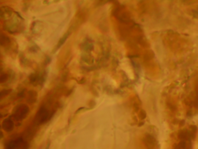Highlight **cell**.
Instances as JSON below:
<instances>
[{
  "mask_svg": "<svg viewBox=\"0 0 198 149\" xmlns=\"http://www.w3.org/2000/svg\"><path fill=\"white\" fill-rule=\"evenodd\" d=\"M196 127L190 126L178 131L173 136L171 149H192Z\"/></svg>",
  "mask_w": 198,
  "mask_h": 149,
  "instance_id": "6da1fadb",
  "label": "cell"
},
{
  "mask_svg": "<svg viewBox=\"0 0 198 149\" xmlns=\"http://www.w3.org/2000/svg\"><path fill=\"white\" fill-rule=\"evenodd\" d=\"M4 29L11 33H19L24 28L22 17L17 12L4 20Z\"/></svg>",
  "mask_w": 198,
  "mask_h": 149,
  "instance_id": "7a4b0ae2",
  "label": "cell"
},
{
  "mask_svg": "<svg viewBox=\"0 0 198 149\" xmlns=\"http://www.w3.org/2000/svg\"><path fill=\"white\" fill-rule=\"evenodd\" d=\"M185 103L190 111L198 113V84L191 94L188 96Z\"/></svg>",
  "mask_w": 198,
  "mask_h": 149,
  "instance_id": "3957f363",
  "label": "cell"
},
{
  "mask_svg": "<svg viewBox=\"0 0 198 149\" xmlns=\"http://www.w3.org/2000/svg\"><path fill=\"white\" fill-rule=\"evenodd\" d=\"M29 145L21 137L10 140L6 142L5 149H28Z\"/></svg>",
  "mask_w": 198,
  "mask_h": 149,
  "instance_id": "277c9868",
  "label": "cell"
},
{
  "mask_svg": "<svg viewBox=\"0 0 198 149\" xmlns=\"http://www.w3.org/2000/svg\"><path fill=\"white\" fill-rule=\"evenodd\" d=\"M29 111V108L25 105L21 104L16 106L13 111V116L17 120H21L25 118Z\"/></svg>",
  "mask_w": 198,
  "mask_h": 149,
  "instance_id": "5b68a950",
  "label": "cell"
},
{
  "mask_svg": "<svg viewBox=\"0 0 198 149\" xmlns=\"http://www.w3.org/2000/svg\"><path fill=\"white\" fill-rule=\"evenodd\" d=\"M49 113L44 107H41L38 111L35 117L36 122L38 124L44 123L49 119Z\"/></svg>",
  "mask_w": 198,
  "mask_h": 149,
  "instance_id": "8992f818",
  "label": "cell"
},
{
  "mask_svg": "<svg viewBox=\"0 0 198 149\" xmlns=\"http://www.w3.org/2000/svg\"><path fill=\"white\" fill-rule=\"evenodd\" d=\"M143 141L146 149H158V146L157 141L156 139L151 135H146Z\"/></svg>",
  "mask_w": 198,
  "mask_h": 149,
  "instance_id": "52a82bcc",
  "label": "cell"
},
{
  "mask_svg": "<svg viewBox=\"0 0 198 149\" xmlns=\"http://www.w3.org/2000/svg\"><path fill=\"white\" fill-rule=\"evenodd\" d=\"M45 73L40 74L37 73H33L30 75L29 80L31 84L36 86L38 83L43 82L45 80Z\"/></svg>",
  "mask_w": 198,
  "mask_h": 149,
  "instance_id": "ba28073f",
  "label": "cell"
},
{
  "mask_svg": "<svg viewBox=\"0 0 198 149\" xmlns=\"http://www.w3.org/2000/svg\"><path fill=\"white\" fill-rule=\"evenodd\" d=\"M14 124L13 121L9 118L6 119L2 124V127L5 131L10 132L13 130Z\"/></svg>",
  "mask_w": 198,
  "mask_h": 149,
  "instance_id": "9c48e42d",
  "label": "cell"
},
{
  "mask_svg": "<svg viewBox=\"0 0 198 149\" xmlns=\"http://www.w3.org/2000/svg\"><path fill=\"white\" fill-rule=\"evenodd\" d=\"M38 94L35 91H30L27 92V101L30 104H33L36 102L37 100Z\"/></svg>",
  "mask_w": 198,
  "mask_h": 149,
  "instance_id": "30bf717a",
  "label": "cell"
},
{
  "mask_svg": "<svg viewBox=\"0 0 198 149\" xmlns=\"http://www.w3.org/2000/svg\"><path fill=\"white\" fill-rule=\"evenodd\" d=\"M11 39L6 35L2 34L1 37V45L2 47L9 48L11 46Z\"/></svg>",
  "mask_w": 198,
  "mask_h": 149,
  "instance_id": "8fae6325",
  "label": "cell"
},
{
  "mask_svg": "<svg viewBox=\"0 0 198 149\" xmlns=\"http://www.w3.org/2000/svg\"><path fill=\"white\" fill-rule=\"evenodd\" d=\"M71 31H69L68 32H67V33H66L64 35L62 38L60 39L58 43L57 44V46H56V49H58L60 47H61L64 43L65 41L67 40V39L69 37V36L70 33H71Z\"/></svg>",
  "mask_w": 198,
  "mask_h": 149,
  "instance_id": "7c38bea8",
  "label": "cell"
},
{
  "mask_svg": "<svg viewBox=\"0 0 198 149\" xmlns=\"http://www.w3.org/2000/svg\"><path fill=\"white\" fill-rule=\"evenodd\" d=\"M9 76L7 73H4L1 74L0 77V82L1 84L5 83L8 80Z\"/></svg>",
  "mask_w": 198,
  "mask_h": 149,
  "instance_id": "4fadbf2b",
  "label": "cell"
},
{
  "mask_svg": "<svg viewBox=\"0 0 198 149\" xmlns=\"http://www.w3.org/2000/svg\"><path fill=\"white\" fill-rule=\"evenodd\" d=\"M12 91V90L10 89H4L2 90V91H1V93H0V97H1V98H2V97H6V96H7V95H8Z\"/></svg>",
  "mask_w": 198,
  "mask_h": 149,
  "instance_id": "5bb4252c",
  "label": "cell"
},
{
  "mask_svg": "<svg viewBox=\"0 0 198 149\" xmlns=\"http://www.w3.org/2000/svg\"><path fill=\"white\" fill-rule=\"evenodd\" d=\"M68 75L69 72L68 70H65L64 71V72L63 73L62 76H61V78H62L63 82H65L67 81V78H68Z\"/></svg>",
  "mask_w": 198,
  "mask_h": 149,
  "instance_id": "9a60e30c",
  "label": "cell"
},
{
  "mask_svg": "<svg viewBox=\"0 0 198 149\" xmlns=\"http://www.w3.org/2000/svg\"><path fill=\"white\" fill-rule=\"evenodd\" d=\"M139 118L141 120H143L146 118V112L143 110H142L139 113Z\"/></svg>",
  "mask_w": 198,
  "mask_h": 149,
  "instance_id": "2e32d148",
  "label": "cell"
},
{
  "mask_svg": "<svg viewBox=\"0 0 198 149\" xmlns=\"http://www.w3.org/2000/svg\"><path fill=\"white\" fill-rule=\"evenodd\" d=\"M26 91L25 89H22L21 91H20L19 92H18V94H17V96H18V97H23L24 96Z\"/></svg>",
  "mask_w": 198,
  "mask_h": 149,
  "instance_id": "e0dca14e",
  "label": "cell"
},
{
  "mask_svg": "<svg viewBox=\"0 0 198 149\" xmlns=\"http://www.w3.org/2000/svg\"><path fill=\"white\" fill-rule=\"evenodd\" d=\"M134 111H136V112L138 111L139 110V106L137 104L135 103L134 104Z\"/></svg>",
  "mask_w": 198,
  "mask_h": 149,
  "instance_id": "ac0fdd59",
  "label": "cell"
},
{
  "mask_svg": "<svg viewBox=\"0 0 198 149\" xmlns=\"http://www.w3.org/2000/svg\"><path fill=\"white\" fill-rule=\"evenodd\" d=\"M85 79H84V78H82V79H81V80H80V81H79V82H78V83L79 84H83V83H84V82H85Z\"/></svg>",
  "mask_w": 198,
  "mask_h": 149,
  "instance_id": "d6986e66",
  "label": "cell"
},
{
  "mask_svg": "<svg viewBox=\"0 0 198 149\" xmlns=\"http://www.w3.org/2000/svg\"><path fill=\"white\" fill-rule=\"evenodd\" d=\"M50 141H48V143L47 145V146H46V149H49L50 146Z\"/></svg>",
  "mask_w": 198,
  "mask_h": 149,
  "instance_id": "ffe728a7",
  "label": "cell"
}]
</instances>
